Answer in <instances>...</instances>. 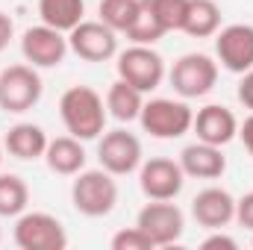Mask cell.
<instances>
[{
	"mask_svg": "<svg viewBox=\"0 0 253 250\" xmlns=\"http://www.w3.org/2000/svg\"><path fill=\"white\" fill-rule=\"evenodd\" d=\"M59 115H62L65 129L80 138V141H91L100 138L106 129V103L103 97L91 88V85H71L59 97Z\"/></svg>",
	"mask_w": 253,
	"mask_h": 250,
	"instance_id": "6da1fadb",
	"label": "cell"
},
{
	"mask_svg": "<svg viewBox=\"0 0 253 250\" xmlns=\"http://www.w3.org/2000/svg\"><path fill=\"white\" fill-rule=\"evenodd\" d=\"M71 203L85 218H103V215H109L115 209V203H118L115 174H109L106 168H94V171L83 168L80 174H74Z\"/></svg>",
	"mask_w": 253,
	"mask_h": 250,
	"instance_id": "7a4b0ae2",
	"label": "cell"
},
{
	"mask_svg": "<svg viewBox=\"0 0 253 250\" xmlns=\"http://www.w3.org/2000/svg\"><path fill=\"white\" fill-rule=\"evenodd\" d=\"M44 94V83L33 65H9L0 71V109L21 115L39 106Z\"/></svg>",
	"mask_w": 253,
	"mask_h": 250,
	"instance_id": "3957f363",
	"label": "cell"
},
{
	"mask_svg": "<svg viewBox=\"0 0 253 250\" xmlns=\"http://www.w3.org/2000/svg\"><path fill=\"white\" fill-rule=\"evenodd\" d=\"M118 80L129 83L132 88H138L141 94L156 91L165 80V59L150 47V44H132L124 53H118Z\"/></svg>",
	"mask_w": 253,
	"mask_h": 250,
	"instance_id": "277c9868",
	"label": "cell"
},
{
	"mask_svg": "<svg viewBox=\"0 0 253 250\" xmlns=\"http://www.w3.org/2000/svg\"><path fill=\"white\" fill-rule=\"evenodd\" d=\"M138 121L144 126V132H150L153 138H180L191 129L194 112L189 103L183 100H171V97H153L141 106Z\"/></svg>",
	"mask_w": 253,
	"mask_h": 250,
	"instance_id": "5b68a950",
	"label": "cell"
},
{
	"mask_svg": "<svg viewBox=\"0 0 253 250\" xmlns=\"http://www.w3.org/2000/svg\"><path fill=\"white\" fill-rule=\"evenodd\" d=\"M168 80L183 100L206 97L218 83V62L206 53H186L174 62Z\"/></svg>",
	"mask_w": 253,
	"mask_h": 250,
	"instance_id": "8992f818",
	"label": "cell"
},
{
	"mask_svg": "<svg viewBox=\"0 0 253 250\" xmlns=\"http://www.w3.org/2000/svg\"><path fill=\"white\" fill-rule=\"evenodd\" d=\"M12 239L21 250H65L68 233L62 221L47 212H21L12 230Z\"/></svg>",
	"mask_w": 253,
	"mask_h": 250,
	"instance_id": "52a82bcc",
	"label": "cell"
},
{
	"mask_svg": "<svg viewBox=\"0 0 253 250\" xmlns=\"http://www.w3.org/2000/svg\"><path fill=\"white\" fill-rule=\"evenodd\" d=\"M135 227L144 230L153 242V248H171L174 242L183 239V230H186V215L177 203L171 200H150L138 218H135Z\"/></svg>",
	"mask_w": 253,
	"mask_h": 250,
	"instance_id": "ba28073f",
	"label": "cell"
},
{
	"mask_svg": "<svg viewBox=\"0 0 253 250\" xmlns=\"http://www.w3.org/2000/svg\"><path fill=\"white\" fill-rule=\"evenodd\" d=\"M68 47L85 62H109L118 56V33L103 21H80L68 33Z\"/></svg>",
	"mask_w": 253,
	"mask_h": 250,
	"instance_id": "9c48e42d",
	"label": "cell"
},
{
	"mask_svg": "<svg viewBox=\"0 0 253 250\" xmlns=\"http://www.w3.org/2000/svg\"><path fill=\"white\" fill-rule=\"evenodd\" d=\"M97 159L109 174L126 177L141 168V141L126 129H109L97 141Z\"/></svg>",
	"mask_w": 253,
	"mask_h": 250,
	"instance_id": "30bf717a",
	"label": "cell"
},
{
	"mask_svg": "<svg viewBox=\"0 0 253 250\" xmlns=\"http://www.w3.org/2000/svg\"><path fill=\"white\" fill-rule=\"evenodd\" d=\"M138 186H141L147 200H174L183 191V186H186V171L174 159L153 156V159L141 162Z\"/></svg>",
	"mask_w": 253,
	"mask_h": 250,
	"instance_id": "8fae6325",
	"label": "cell"
},
{
	"mask_svg": "<svg viewBox=\"0 0 253 250\" xmlns=\"http://www.w3.org/2000/svg\"><path fill=\"white\" fill-rule=\"evenodd\" d=\"M68 50L71 47H68L65 33L47 27V24L30 27L21 36V53L33 68H59L68 56Z\"/></svg>",
	"mask_w": 253,
	"mask_h": 250,
	"instance_id": "7c38bea8",
	"label": "cell"
},
{
	"mask_svg": "<svg viewBox=\"0 0 253 250\" xmlns=\"http://www.w3.org/2000/svg\"><path fill=\"white\" fill-rule=\"evenodd\" d=\"M215 56L230 74H245L253 68V27L230 24L215 33Z\"/></svg>",
	"mask_w": 253,
	"mask_h": 250,
	"instance_id": "4fadbf2b",
	"label": "cell"
},
{
	"mask_svg": "<svg viewBox=\"0 0 253 250\" xmlns=\"http://www.w3.org/2000/svg\"><path fill=\"white\" fill-rule=\"evenodd\" d=\"M191 218L206 230H221L236 218V197L221 186H209L194 194Z\"/></svg>",
	"mask_w": 253,
	"mask_h": 250,
	"instance_id": "5bb4252c",
	"label": "cell"
},
{
	"mask_svg": "<svg viewBox=\"0 0 253 250\" xmlns=\"http://www.w3.org/2000/svg\"><path fill=\"white\" fill-rule=\"evenodd\" d=\"M191 129H194L197 141L224 147V144H230V141L239 135V121H236V115H233L227 106L209 103V106L197 109V115H194V121H191Z\"/></svg>",
	"mask_w": 253,
	"mask_h": 250,
	"instance_id": "9a60e30c",
	"label": "cell"
},
{
	"mask_svg": "<svg viewBox=\"0 0 253 250\" xmlns=\"http://www.w3.org/2000/svg\"><path fill=\"white\" fill-rule=\"evenodd\" d=\"M180 168L186 171V177H194V180H218L227 171V156L215 144L194 141L189 147H183Z\"/></svg>",
	"mask_w": 253,
	"mask_h": 250,
	"instance_id": "2e32d148",
	"label": "cell"
},
{
	"mask_svg": "<svg viewBox=\"0 0 253 250\" xmlns=\"http://www.w3.org/2000/svg\"><path fill=\"white\" fill-rule=\"evenodd\" d=\"M47 132L39 124H15L6 138H3V147L9 156L21 159V162H33V159H44V150H47Z\"/></svg>",
	"mask_w": 253,
	"mask_h": 250,
	"instance_id": "e0dca14e",
	"label": "cell"
},
{
	"mask_svg": "<svg viewBox=\"0 0 253 250\" xmlns=\"http://www.w3.org/2000/svg\"><path fill=\"white\" fill-rule=\"evenodd\" d=\"M44 162L53 174L59 177H74L85 168V150H83V141L74 138V135H59L53 141H47V150H44Z\"/></svg>",
	"mask_w": 253,
	"mask_h": 250,
	"instance_id": "ac0fdd59",
	"label": "cell"
},
{
	"mask_svg": "<svg viewBox=\"0 0 253 250\" xmlns=\"http://www.w3.org/2000/svg\"><path fill=\"white\" fill-rule=\"evenodd\" d=\"M141 106H144V94L138 88H132L124 80H115L106 91V112L121 121V124H129L141 115Z\"/></svg>",
	"mask_w": 253,
	"mask_h": 250,
	"instance_id": "d6986e66",
	"label": "cell"
},
{
	"mask_svg": "<svg viewBox=\"0 0 253 250\" xmlns=\"http://www.w3.org/2000/svg\"><path fill=\"white\" fill-rule=\"evenodd\" d=\"M39 15L42 24L59 33H71L85 15V0H39Z\"/></svg>",
	"mask_w": 253,
	"mask_h": 250,
	"instance_id": "ffe728a7",
	"label": "cell"
},
{
	"mask_svg": "<svg viewBox=\"0 0 253 250\" xmlns=\"http://www.w3.org/2000/svg\"><path fill=\"white\" fill-rule=\"evenodd\" d=\"M218 30H221V9H218V3L215 0H189L183 33H189L191 39H209Z\"/></svg>",
	"mask_w": 253,
	"mask_h": 250,
	"instance_id": "44dd1931",
	"label": "cell"
},
{
	"mask_svg": "<svg viewBox=\"0 0 253 250\" xmlns=\"http://www.w3.org/2000/svg\"><path fill=\"white\" fill-rule=\"evenodd\" d=\"M30 188L18 174H0V218H18L27 212Z\"/></svg>",
	"mask_w": 253,
	"mask_h": 250,
	"instance_id": "7402d4cb",
	"label": "cell"
},
{
	"mask_svg": "<svg viewBox=\"0 0 253 250\" xmlns=\"http://www.w3.org/2000/svg\"><path fill=\"white\" fill-rule=\"evenodd\" d=\"M162 36H165V27L159 24V18H156L150 0H141L138 15H135V21H132L129 30H126V39H129L132 44H150V47H153Z\"/></svg>",
	"mask_w": 253,
	"mask_h": 250,
	"instance_id": "603a6c76",
	"label": "cell"
},
{
	"mask_svg": "<svg viewBox=\"0 0 253 250\" xmlns=\"http://www.w3.org/2000/svg\"><path fill=\"white\" fill-rule=\"evenodd\" d=\"M141 0H100V21L115 33H126L138 15Z\"/></svg>",
	"mask_w": 253,
	"mask_h": 250,
	"instance_id": "cb8c5ba5",
	"label": "cell"
},
{
	"mask_svg": "<svg viewBox=\"0 0 253 250\" xmlns=\"http://www.w3.org/2000/svg\"><path fill=\"white\" fill-rule=\"evenodd\" d=\"M159 24L165 27V33L171 30H183L186 24V12H189V0H150Z\"/></svg>",
	"mask_w": 253,
	"mask_h": 250,
	"instance_id": "d4e9b609",
	"label": "cell"
},
{
	"mask_svg": "<svg viewBox=\"0 0 253 250\" xmlns=\"http://www.w3.org/2000/svg\"><path fill=\"white\" fill-rule=\"evenodd\" d=\"M112 250H153V242L144 230L138 227H129L112 236Z\"/></svg>",
	"mask_w": 253,
	"mask_h": 250,
	"instance_id": "484cf974",
	"label": "cell"
},
{
	"mask_svg": "<svg viewBox=\"0 0 253 250\" xmlns=\"http://www.w3.org/2000/svg\"><path fill=\"white\" fill-rule=\"evenodd\" d=\"M236 221L242 227L253 230V191H248L242 200H236Z\"/></svg>",
	"mask_w": 253,
	"mask_h": 250,
	"instance_id": "4316f807",
	"label": "cell"
},
{
	"mask_svg": "<svg viewBox=\"0 0 253 250\" xmlns=\"http://www.w3.org/2000/svg\"><path fill=\"white\" fill-rule=\"evenodd\" d=\"M200 248L203 250H236L239 245H236V239H230V236H224V233H212L209 239H203L200 242Z\"/></svg>",
	"mask_w": 253,
	"mask_h": 250,
	"instance_id": "83f0119b",
	"label": "cell"
},
{
	"mask_svg": "<svg viewBox=\"0 0 253 250\" xmlns=\"http://www.w3.org/2000/svg\"><path fill=\"white\" fill-rule=\"evenodd\" d=\"M239 100H242L245 109H251L253 112V68L242 74V83H239Z\"/></svg>",
	"mask_w": 253,
	"mask_h": 250,
	"instance_id": "f1b7e54d",
	"label": "cell"
},
{
	"mask_svg": "<svg viewBox=\"0 0 253 250\" xmlns=\"http://www.w3.org/2000/svg\"><path fill=\"white\" fill-rule=\"evenodd\" d=\"M12 36H15V24H12V18H9L6 12H0V53L9 47Z\"/></svg>",
	"mask_w": 253,
	"mask_h": 250,
	"instance_id": "f546056e",
	"label": "cell"
},
{
	"mask_svg": "<svg viewBox=\"0 0 253 250\" xmlns=\"http://www.w3.org/2000/svg\"><path fill=\"white\" fill-rule=\"evenodd\" d=\"M239 138H242V144H245V150L253 156V112L239 124Z\"/></svg>",
	"mask_w": 253,
	"mask_h": 250,
	"instance_id": "4dcf8cb0",
	"label": "cell"
},
{
	"mask_svg": "<svg viewBox=\"0 0 253 250\" xmlns=\"http://www.w3.org/2000/svg\"><path fill=\"white\" fill-rule=\"evenodd\" d=\"M3 150H6V147H3V138H0V162H3Z\"/></svg>",
	"mask_w": 253,
	"mask_h": 250,
	"instance_id": "1f68e13d",
	"label": "cell"
}]
</instances>
